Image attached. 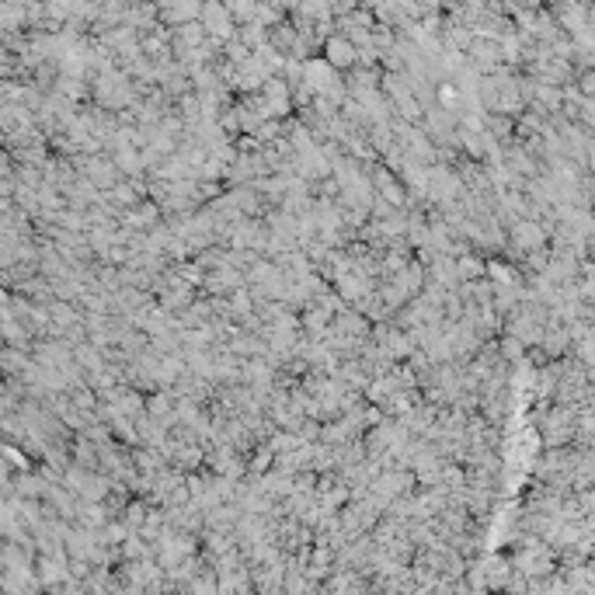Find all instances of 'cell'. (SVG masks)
<instances>
[{"mask_svg": "<svg viewBox=\"0 0 595 595\" xmlns=\"http://www.w3.org/2000/svg\"><path fill=\"white\" fill-rule=\"evenodd\" d=\"M331 60L334 63H348L352 60V56H348V45H341V42L334 45V42H331Z\"/></svg>", "mask_w": 595, "mask_h": 595, "instance_id": "1", "label": "cell"}]
</instances>
